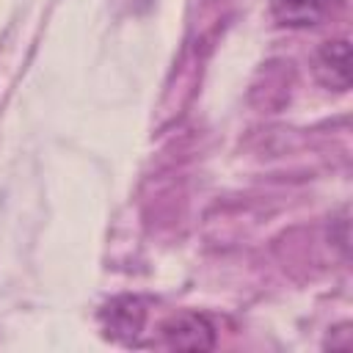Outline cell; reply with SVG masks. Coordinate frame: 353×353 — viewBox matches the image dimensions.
Returning a JSON list of instances; mask_svg holds the SVG:
<instances>
[{
	"mask_svg": "<svg viewBox=\"0 0 353 353\" xmlns=\"http://www.w3.org/2000/svg\"><path fill=\"white\" fill-rule=\"evenodd\" d=\"M314 74L325 88H334V91L350 88V44H347V39L325 41L317 50Z\"/></svg>",
	"mask_w": 353,
	"mask_h": 353,
	"instance_id": "obj_2",
	"label": "cell"
},
{
	"mask_svg": "<svg viewBox=\"0 0 353 353\" xmlns=\"http://www.w3.org/2000/svg\"><path fill=\"white\" fill-rule=\"evenodd\" d=\"M160 336L163 345L171 350H210L215 347V331L212 325L193 312H182L168 317L160 325Z\"/></svg>",
	"mask_w": 353,
	"mask_h": 353,
	"instance_id": "obj_1",
	"label": "cell"
},
{
	"mask_svg": "<svg viewBox=\"0 0 353 353\" xmlns=\"http://www.w3.org/2000/svg\"><path fill=\"white\" fill-rule=\"evenodd\" d=\"M110 309V331L113 334H135L143 323V309H138V301L121 298Z\"/></svg>",
	"mask_w": 353,
	"mask_h": 353,
	"instance_id": "obj_4",
	"label": "cell"
},
{
	"mask_svg": "<svg viewBox=\"0 0 353 353\" xmlns=\"http://www.w3.org/2000/svg\"><path fill=\"white\" fill-rule=\"evenodd\" d=\"M270 11L281 28H314L331 11V0H270Z\"/></svg>",
	"mask_w": 353,
	"mask_h": 353,
	"instance_id": "obj_3",
	"label": "cell"
}]
</instances>
